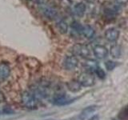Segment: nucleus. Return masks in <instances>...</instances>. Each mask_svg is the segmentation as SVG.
Returning a JSON list of instances; mask_svg holds the SVG:
<instances>
[{
  "instance_id": "1",
  "label": "nucleus",
  "mask_w": 128,
  "mask_h": 120,
  "mask_svg": "<svg viewBox=\"0 0 128 120\" xmlns=\"http://www.w3.org/2000/svg\"><path fill=\"white\" fill-rule=\"evenodd\" d=\"M22 102L27 108L33 109L37 106V99L35 96L29 91H23L22 94Z\"/></svg>"
},
{
  "instance_id": "2",
  "label": "nucleus",
  "mask_w": 128,
  "mask_h": 120,
  "mask_svg": "<svg viewBox=\"0 0 128 120\" xmlns=\"http://www.w3.org/2000/svg\"><path fill=\"white\" fill-rule=\"evenodd\" d=\"M78 81L80 82L82 86H91L94 83V76L91 72H83V73H82L78 76Z\"/></svg>"
},
{
  "instance_id": "3",
  "label": "nucleus",
  "mask_w": 128,
  "mask_h": 120,
  "mask_svg": "<svg viewBox=\"0 0 128 120\" xmlns=\"http://www.w3.org/2000/svg\"><path fill=\"white\" fill-rule=\"evenodd\" d=\"M72 52L75 54L80 56V57L87 58L90 54V50L86 45L84 44H75L72 47Z\"/></svg>"
},
{
  "instance_id": "4",
  "label": "nucleus",
  "mask_w": 128,
  "mask_h": 120,
  "mask_svg": "<svg viewBox=\"0 0 128 120\" xmlns=\"http://www.w3.org/2000/svg\"><path fill=\"white\" fill-rule=\"evenodd\" d=\"M78 60L75 56H67L63 61V66L67 70H72L77 67Z\"/></svg>"
},
{
  "instance_id": "5",
  "label": "nucleus",
  "mask_w": 128,
  "mask_h": 120,
  "mask_svg": "<svg viewBox=\"0 0 128 120\" xmlns=\"http://www.w3.org/2000/svg\"><path fill=\"white\" fill-rule=\"evenodd\" d=\"M93 51H94V54L95 55V57L99 58V59L105 58L108 55L107 48L106 46H102V45H96L94 47Z\"/></svg>"
},
{
  "instance_id": "6",
  "label": "nucleus",
  "mask_w": 128,
  "mask_h": 120,
  "mask_svg": "<svg viewBox=\"0 0 128 120\" xmlns=\"http://www.w3.org/2000/svg\"><path fill=\"white\" fill-rule=\"evenodd\" d=\"M119 31L115 28H109L105 32V37L109 42H116L119 37Z\"/></svg>"
},
{
  "instance_id": "7",
  "label": "nucleus",
  "mask_w": 128,
  "mask_h": 120,
  "mask_svg": "<svg viewBox=\"0 0 128 120\" xmlns=\"http://www.w3.org/2000/svg\"><path fill=\"white\" fill-rule=\"evenodd\" d=\"M10 74V66L6 62L0 63V78L6 79Z\"/></svg>"
},
{
  "instance_id": "8",
  "label": "nucleus",
  "mask_w": 128,
  "mask_h": 120,
  "mask_svg": "<svg viewBox=\"0 0 128 120\" xmlns=\"http://www.w3.org/2000/svg\"><path fill=\"white\" fill-rule=\"evenodd\" d=\"M74 101V99H71L67 98L66 95L64 94H60L56 96L54 99V102L56 105L58 106H63V105H66V104H69Z\"/></svg>"
},
{
  "instance_id": "9",
  "label": "nucleus",
  "mask_w": 128,
  "mask_h": 120,
  "mask_svg": "<svg viewBox=\"0 0 128 120\" xmlns=\"http://www.w3.org/2000/svg\"><path fill=\"white\" fill-rule=\"evenodd\" d=\"M42 13L46 16L47 18L49 19H54L58 14V12L54 8L50 7V6H44L42 8Z\"/></svg>"
},
{
  "instance_id": "10",
  "label": "nucleus",
  "mask_w": 128,
  "mask_h": 120,
  "mask_svg": "<svg viewBox=\"0 0 128 120\" xmlns=\"http://www.w3.org/2000/svg\"><path fill=\"white\" fill-rule=\"evenodd\" d=\"M66 86L67 89L70 91L73 92V93L79 91L82 88V85L80 84V82L78 80H70V82H68L66 83Z\"/></svg>"
},
{
  "instance_id": "11",
  "label": "nucleus",
  "mask_w": 128,
  "mask_h": 120,
  "mask_svg": "<svg viewBox=\"0 0 128 120\" xmlns=\"http://www.w3.org/2000/svg\"><path fill=\"white\" fill-rule=\"evenodd\" d=\"M83 66L86 68L88 71H95V70L98 67V62L94 59H90L88 58L86 59L85 62H83Z\"/></svg>"
},
{
  "instance_id": "12",
  "label": "nucleus",
  "mask_w": 128,
  "mask_h": 120,
  "mask_svg": "<svg viewBox=\"0 0 128 120\" xmlns=\"http://www.w3.org/2000/svg\"><path fill=\"white\" fill-rule=\"evenodd\" d=\"M86 5L83 2H78L74 6V12L78 17H82L86 11Z\"/></svg>"
},
{
  "instance_id": "13",
  "label": "nucleus",
  "mask_w": 128,
  "mask_h": 120,
  "mask_svg": "<svg viewBox=\"0 0 128 120\" xmlns=\"http://www.w3.org/2000/svg\"><path fill=\"white\" fill-rule=\"evenodd\" d=\"M98 109V106H88L86 107V109H84L82 111L81 114H80V119H85L86 118L87 115H89L90 113H92V112L95 111L96 110Z\"/></svg>"
},
{
  "instance_id": "14",
  "label": "nucleus",
  "mask_w": 128,
  "mask_h": 120,
  "mask_svg": "<svg viewBox=\"0 0 128 120\" xmlns=\"http://www.w3.org/2000/svg\"><path fill=\"white\" fill-rule=\"evenodd\" d=\"M110 53L111 56L113 58H119L121 56L122 54V50H121V46L118 45H114L110 47Z\"/></svg>"
},
{
  "instance_id": "15",
  "label": "nucleus",
  "mask_w": 128,
  "mask_h": 120,
  "mask_svg": "<svg viewBox=\"0 0 128 120\" xmlns=\"http://www.w3.org/2000/svg\"><path fill=\"white\" fill-rule=\"evenodd\" d=\"M82 34L84 35L87 38H93V36L94 35V30L90 26H88V25L84 26Z\"/></svg>"
},
{
  "instance_id": "16",
  "label": "nucleus",
  "mask_w": 128,
  "mask_h": 120,
  "mask_svg": "<svg viewBox=\"0 0 128 120\" xmlns=\"http://www.w3.org/2000/svg\"><path fill=\"white\" fill-rule=\"evenodd\" d=\"M56 26H57L58 30L61 34H66L68 30L67 24L65 21H63V20H60V21H58Z\"/></svg>"
},
{
  "instance_id": "17",
  "label": "nucleus",
  "mask_w": 128,
  "mask_h": 120,
  "mask_svg": "<svg viewBox=\"0 0 128 120\" xmlns=\"http://www.w3.org/2000/svg\"><path fill=\"white\" fill-rule=\"evenodd\" d=\"M83 26H82L81 23L78 22H77V21L73 22H72V24H71L72 29L74 30L76 32H77V33L81 34H82V30H83Z\"/></svg>"
},
{
  "instance_id": "18",
  "label": "nucleus",
  "mask_w": 128,
  "mask_h": 120,
  "mask_svg": "<svg viewBox=\"0 0 128 120\" xmlns=\"http://www.w3.org/2000/svg\"><path fill=\"white\" fill-rule=\"evenodd\" d=\"M105 66H106V68L108 70H112L116 67V66H117V63H116V62L111 61V60H108V61L106 62Z\"/></svg>"
},
{
  "instance_id": "19",
  "label": "nucleus",
  "mask_w": 128,
  "mask_h": 120,
  "mask_svg": "<svg viewBox=\"0 0 128 120\" xmlns=\"http://www.w3.org/2000/svg\"><path fill=\"white\" fill-rule=\"evenodd\" d=\"M95 74L98 75V77L100 78H105L106 77V73H105V71H104L101 67H98L97 69L95 70Z\"/></svg>"
},
{
  "instance_id": "20",
  "label": "nucleus",
  "mask_w": 128,
  "mask_h": 120,
  "mask_svg": "<svg viewBox=\"0 0 128 120\" xmlns=\"http://www.w3.org/2000/svg\"><path fill=\"white\" fill-rule=\"evenodd\" d=\"M115 1L119 5H126L128 3V0H115Z\"/></svg>"
},
{
  "instance_id": "21",
  "label": "nucleus",
  "mask_w": 128,
  "mask_h": 120,
  "mask_svg": "<svg viewBox=\"0 0 128 120\" xmlns=\"http://www.w3.org/2000/svg\"><path fill=\"white\" fill-rule=\"evenodd\" d=\"M86 1H87L88 2H94L95 0H86Z\"/></svg>"
},
{
  "instance_id": "22",
  "label": "nucleus",
  "mask_w": 128,
  "mask_h": 120,
  "mask_svg": "<svg viewBox=\"0 0 128 120\" xmlns=\"http://www.w3.org/2000/svg\"><path fill=\"white\" fill-rule=\"evenodd\" d=\"M28 1H31V0H28Z\"/></svg>"
}]
</instances>
